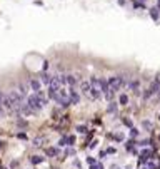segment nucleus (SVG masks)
<instances>
[{
    "instance_id": "obj_1",
    "label": "nucleus",
    "mask_w": 160,
    "mask_h": 169,
    "mask_svg": "<svg viewBox=\"0 0 160 169\" xmlns=\"http://www.w3.org/2000/svg\"><path fill=\"white\" fill-rule=\"evenodd\" d=\"M122 85H123V77H120V75H115V77L108 79V87H110V91H112V92L120 91Z\"/></svg>"
},
{
    "instance_id": "obj_2",
    "label": "nucleus",
    "mask_w": 160,
    "mask_h": 169,
    "mask_svg": "<svg viewBox=\"0 0 160 169\" xmlns=\"http://www.w3.org/2000/svg\"><path fill=\"white\" fill-rule=\"evenodd\" d=\"M69 99H70V102H72V104H79L80 102V96H79V92H77L73 87L69 89Z\"/></svg>"
},
{
    "instance_id": "obj_3",
    "label": "nucleus",
    "mask_w": 160,
    "mask_h": 169,
    "mask_svg": "<svg viewBox=\"0 0 160 169\" xmlns=\"http://www.w3.org/2000/svg\"><path fill=\"white\" fill-rule=\"evenodd\" d=\"M28 85H30V89L34 92H38V91H42V82L38 81V79H32L30 82H28Z\"/></svg>"
},
{
    "instance_id": "obj_4",
    "label": "nucleus",
    "mask_w": 160,
    "mask_h": 169,
    "mask_svg": "<svg viewBox=\"0 0 160 169\" xmlns=\"http://www.w3.org/2000/svg\"><path fill=\"white\" fill-rule=\"evenodd\" d=\"M90 87H92V84H90V81H80V89H82V94H90Z\"/></svg>"
},
{
    "instance_id": "obj_5",
    "label": "nucleus",
    "mask_w": 160,
    "mask_h": 169,
    "mask_svg": "<svg viewBox=\"0 0 160 169\" xmlns=\"http://www.w3.org/2000/svg\"><path fill=\"white\" fill-rule=\"evenodd\" d=\"M40 82H42V84H50V82H52V75L50 74H42L40 75Z\"/></svg>"
},
{
    "instance_id": "obj_6",
    "label": "nucleus",
    "mask_w": 160,
    "mask_h": 169,
    "mask_svg": "<svg viewBox=\"0 0 160 169\" xmlns=\"http://www.w3.org/2000/svg\"><path fill=\"white\" fill-rule=\"evenodd\" d=\"M130 89H132L133 92H137L138 94V91H140V84H138V81H133V82H130V85H129Z\"/></svg>"
},
{
    "instance_id": "obj_7",
    "label": "nucleus",
    "mask_w": 160,
    "mask_h": 169,
    "mask_svg": "<svg viewBox=\"0 0 160 169\" xmlns=\"http://www.w3.org/2000/svg\"><path fill=\"white\" fill-rule=\"evenodd\" d=\"M119 102L122 104V106H127V102H129V96H127V94H120L119 96Z\"/></svg>"
},
{
    "instance_id": "obj_8",
    "label": "nucleus",
    "mask_w": 160,
    "mask_h": 169,
    "mask_svg": "<svg viewBox=\"0 0 160 169\" xmlns=\"http://www.w3.org/2000/svg\"><path fill=\"white\" fill-rule=\"evenodd\" d=\"M158 13H160V10L157 9V7L150 9V15H152V19H154V20H158Z\"/></svg>"
},
{
    "instance_id": "obj_9",
    "label": "nucleus",
    "mask_w": 160,
    "mask_h": 169,
    "mask_svg": "<svg viewBox=\"0 0 160 169\" xmlns=\"http://www.w3.org/2000/svg\"><path fill=\"white\" fill-rule=\"evenodd\" d=\"M17 91H19V92H20V94H22L23 97H27V85H25V84H20Z\"/></svg>"
},
{
    "instance_id": "obj_10",
    "label": "nucleus",
    "mask_w": 160,
    "mask_h": 169,
    "mask_svg": "<svg viewBox=\"0 0 160 169\" xmlns=\"http://www.w3.org/2000/svg\"><path fill=\"white\" fill-rule=\"evenodd\" d=\"M42 161H44V157H40V156H34V157H32V163H34V164H38V163H42Z\"/></svg>"
},
{
    "instance_id": "obj_11",
    "label": "nucleus",
    "mask_w": 160,
    "mask_h": 169,
    "mask_svg": "<svg viewBox=\"0 0 160 169\" xmlns=\"http://www.w3.org/2000/svg\"><path fill=\"white\" fill-rule=\"evenodd\" d=\"M47 154H48V156H57V154H59V151L53 149V147H50V149H47Z\"/></svg>"
},
{
    "instance_id": "obj_12",
    "label": "nucleus",
    "mask_w": 160,
    "mask_h": 169,
    "mask_svg": "<svg viewBox=\"0 0 160 169\" xmlns=\"http://www.w3.org/2000/svg\"><path fill=\"white\" fill-rule=\"evenodd\" d=\"M75 154V151L72 149V147H69V149H65V156H73Z\"/></svg>"
},
{
    "instance_id": "obj_13",
    "label": "nucleus",
    "mask_w": 160,
    "mask_h": 169,
    "mask_svg": "<svg viewBox=\"0 0 160 169\" xmlns=\"http://www.w3.org/2000/svg\"><path fill=\"white\" fill-rule=\"evenodd\" d=\"M142 126H144L145 129H152V122H148V121H144V122H142Z\"/></svg>"
},
{
    "instance_id": "obj_14",
    "label": "nucleus",
    "mask_w": 160,
    "mask_h": 169,
    "mask_svg": "<svg viewBox=\"0 0 160 169\" xmlns=\"http://www.w3.org/2000/svg\"><path fill=\"white\" fill-rule=\"evenodd\" d=\"M130 136H132V137H137V136H138V131H137L135 127H132V129H130Z\"/></svg>"
},
{
    "instance_id": "obj_15",
    "label": "nucleus",
    "mask_w": 160,
    "mask_h": 169,
    "mask_svg": "<svg viewBox=\"0 0 160 169\" xmlns=\"http://www.w3.org/2000/svg\"><path fill=\"white\" fill-rule=\"evenodd\" d=\"M67 142H69V144H73V142H75V137H73V136H69V137H67Z\"/></svg>"
},
{
    "instance_id": "obj_16",
    "label": "nucleus",
    "mask_w": 160,
    "mask_h": 169,
    "mask_svg": "<svg viewBox=\"0 0 160 169\" xmlns=\"http://www.w3.org/2000/svg\"><path fill=\"white\" fill-rule=\"evenodd\" d=\"M3 116H5V107L0 104V117H3Z\"/></svg>"
},
{
    "instance_id": "obj_17",
    "label": "nucleus",
    "mask_w": 160,
    "mask_h": 169,
    "mask_svg": "<svg viewBox=\"0 0 160 169\" xmlns=\"http://www.w3.org/2000/svg\"><path fill=\"white\" fill-rule=\"evenodd\" d=\"M90 169H104V167H102V164H95V163H94Z\"/></svg>"
},
{
    "instance_id": "obj_18",
    "label": "nucleus",
    "mask_w": 160,
    "mask_h": 169,
    "mask_svg": "<svg viewBox=\"0 0 160 169\" xmlns=\"http://www.w3.org/2000/svg\"><path fill=\"white\" fill-rule=\"evenodd\" d=\"M113 111H115V104H110V106H108V112H113Z\"/></svg>"
},
{
    "instance_id": "obj_19",
    "label": "nucleus",
    "mask_w": 160,
    "mask_h": 169,
    "mask_svg": "<svg viewBox=\"0 0 160 169\" xmlns=\"http://www.w3.org/2000/svg\"><path fill=\"white\" fill-rule=\"evenodd\" d=\"M77 131H79V132H85V127H84V126H79V127H77Z\"/></svg>"
},
{
    "instance_id": "obj_20",
    "label": "nucleus",
    "mask_w": 160,
    "mask_h": 169,
    "mask_svg": "<svg viewBox=\"0 0 160 169\" xmlns=\"http://www.w3.org/2000/svg\"><path fill=\"white\" fill-rule=\"evenodd\" d=\"M3 97H5V94H3L2 91H0V104H2V100H3Z\"/></svg>"
},
{
    "instance_id": "obj_21",
    "label": "nucleus",
    "mask_w": 160,
    "mask_h": 169,
    "mask_svg": "<svg viewBox=\"0 0 160 169\" xmlns=\"http://www.w3.org/2000/svg\"><path fill=\"white\" fill-rule=\"evenodd\" d=\"M157 9L160 10V0H158V2H157Z\"/></svg>"
},
{
    "instance_id": "obj_22",
    "label": "nucleus",
    "mask_w": 160,
    "mask_h": 169,
    "mask_svg": "<svg viewBox=\"0 0 160 169\" xmlns=\"http://www.w3.org/2000/svg\"><path fill=\"white\" fill-rule=\"evenodd\" d=\"M157 117H158V121H160V114H158V116H157Z\"/></svg>"
},
{
    "instance_id": "obj_23",
    "label": "nucleus",
    "mask_w": 160,
    "mask_h": 169,
    "mask_svg": "<svg viewBox=\"0 0 160 169\" xmlns=\"http://www.w3.org/2000/svg\"><path fill=\"white\" fill-rule=\"evenodd\" d=\"M158 141H160V136H158Z\"/></svg>"
}]
</instances>
